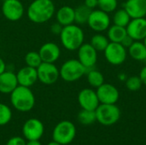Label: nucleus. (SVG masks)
I'll use <instances>...</instances> for the list:
<instances>
[{"instance_id": "obj_33", "label": "nucleus", "mask_w": 146, "mask_h": 145, "mask_svg": "<svg viewBox=\"0 0 146 145\" xmlns=\"http://www.w3.org/2000/svg\"><path fill=\"white\" fill-rule=\"evenodd\" d=\"M62 26L61 24H59L58 22L56 23H53L51 26H50V32L54 34V35H60L62 30Z\"/></svg>"}, {"instance_id": "obj_21", "label": "nucleus", "mask_w": 146, "mask_h": 145, "mask_svg": "<svg viewBox=\"0 0 146 145\" xmlns=\"http://www.w3.org/2000/svg\"><path fill=\"white\" fill-rule=\"evenodd\" d=\"M127 50L129 56L136 61L144 62L146 58V46L144 42L134 41Z\"/></svg>"}, {"instance_id": "obj_40", "label": "nucleus", "mask_w": 146, "mask_h": 145, "mask_svg": "<svg viewBox=\"0 0 146 145\" xmlns=\"http://www.w3.org/2000/svg\"><path fill=\"white\" fill-rule=\"evenodd\" d=\"M143 42L145 43V46H146V37H145V39L143 40Z\"/></svg>"}, {"instance_id": "obj_7", "label": "nucleus", "mask_w": 146, "mask_h": 145, "mask_svg": "<svg viewBox=\"0 0 146 145\" xmlns=\"http://www.w3.org/2000/svg\"><path fill=\"white\" fill-rule=\"evenodd\" d=\"M38 80L42 84L50 85L55 84L58 78L60 77V73L58 68L55 63L50 62H42L37 68Z\"/></svg>"}, {"instance_id": "obj_9", "label": "nucleus", "mask_w": 146, "mask_h": 145, "mask_svg": "<svg viewBox=\"0 0 146 145\" xmlns=\"http://www.w3.org/2000/svg\"><path fill=\"white\" fill-rule=\"evenodd\" d=\"M88 26L97 32H102L110 26V18L108 13L101 9H92L89 16Z\"/></svg>"}, {"instance_id": "obj_31", "label": "nucleus", "mask_w": 146, "mask_h": 145, "mask_svg": "<svg viewBox=\"0 0 146 145\" xmlns=\"http://www.w3.org/2000/svg\"><path fill=\"white\" fill-rule=\"evenodd\" d=\"M143 83L139 78V76H131L126 79V87L130 91H138L140 90Z\"/></svg>"}, {"instance_id": "obj_22", "label": "nucleus", "mask_w": 146, "mask_h": 145, "mask_svg": "<svg viewBox=\"0 0 146 145\" xmlns=\"http://www.w3.org/2000/svg\"><path fill=\"white\" fill-rule=\"evenodd\" d=\"M108 38L110 42L114 43H121L122 39L127 36V29L126 27L120 26L117 25L110 26L108 28Z\"/></svg>"}, {"instance_id": "obj_28", "label": "nucleus", "mask_w": 146, "mask_h": 145, "mask_svg": "<svg viewBox=\"0 0 146 145\" xmlns=\"http://www.w3.org/2000/svg\"><path fill=\"white\" fill-rule=\"evenodd\" d=\"M26 66L37 68L43 62L38 54V51H29L24 57Z\"/></svg>"}, {"instance_id": "obj_34", "label": "nucleus", "mask_w": 146, "mask_h": 145, "mask_svg": "<svg viewBox=\"0 0 146 145\" xmlns=\"http://www.w3.org/2000/svg\"><path fill=\"white\" fill-rule=\"evenodd\" d=\"M134 42V40L128 35V34H127V36L122 39V41L121 42V44L126 48V49H128L132 44H133V43Z\"/></svg>"}, {"instance_id": "obj_6", "label": "nucleus", "mask_w": 146, "mask_h": 145, "mask_svg": "<svg viewBox=\"0 0 146 145\" xmlns=\"http://www.w3.org/2000/svg\"><path fill=\"white\" fill-rule=\"evenodd\" d=\"M97 121L103 126H112L121 117V110L115 104L100 103L95 110Z\"/></svg>"}, {"instance_id": "obj_11", "label": "nucleus", "mask_w": 146, "mask_h": 145, "mask_svg": "<svg viewBox=\"0 0 146 145\" xmlns=\"http://www.w3.org/2000/svg\"><path fill=\"white\" fill-rule=\"evenodd\" d=\"M78 60L87 69L93 68L98 61V51L90 43H84L78 50Z\"/></svg>"}, {"instance_id": "obj_37", "label": "nucleus", "mask_w": 146, "mask_h": 145, "mask_svg": "<svg viewBox=\"0 0 146 145\" xmlns=\"http://www.w3.org/2000/svg\"><path fill=\"white\" fill-rule=\"evenodd\" d=\"M6 70V63L0 57V73H2L3 71Z\"/></svg>"}, {"instance_id": "obj_12", "label": "nucleus", "mask_w": 146, "mask_h": 145, "mask_svg": "<svg viewBox=\"0 0 146 145\" xmlns=\"http://www.w3.org/2000/svg\"><path fill=\"white\" fill-rule=\"evenodd\" d=\"M97 95L100 103L104 104H115L120 97L118 89L109 83H104L97 88Z\"/></svg>"}, {"instance_id": "obj_30", "label": "nucleus", "mask_w": 146, "mask_h": 145, "mask_svg": "<svg viewBox=\"0 0 146 145\" xmlns=\"http://www.w3.org/2000/svg\"><path fill=\"white\" fill-rule=\"evenodd\" d=\"M117 0H98V7L99 9L108 14L115 11L117 8Z\"/></svg>"}, {"instance_id": "obj_17", "label": "nucleus", "mask_w": 146, "mask_h": 145, "mask_svg": "<svg viewBox=\"0 0 146 145\" xmlns=\"http://www.w3.org/2000/svg\"><path fill=\"white\" fill-rule=\"evenodd\" d=\"M16 77L19 85L31 87L38 81L37 68L25 66L16 73Z\"/></svg>"}, {"instance_id": "obj_1", "label": "nucleus", "mask_w": 146, "mask_h": 145, "mask_svg": "<svg viewBox=\"0 0 146 145\" xmlns=\"http://www.w3.org/2000/svg\"><path fill=\"white\" fill-rule=\"evenodd\" d=\"M55 12L52 0H33L27 8V17L33 23L42 24L50 21Z\"/></svg>"}, {"instance_id": "obj_41", "label": "nucleus", "mask_w": 146, "mask_h": 145, "mask_svg": "<svg viewBox=\"0 0 146 145\" xmlns=\"http://www.w3.org/2000/svg\"><path fill=\"white\" fill-rule=\"evenodd\" d=\"M144 62H145V64H146V58H145V61H144Z\"/></svg>"}, {"instance_id": "obj_15", "label": "nucleus", "mask_w": 146, "mask_h": 145, "mask_svg": "<svg viewBox=\"0 0 146 145\" xmlns=\"http://www.w3.org/2000/svg\"><path fill=\"white\" fill-rule=\"evenodd\" d=\"M127 34L134 41L144 40L146 37V19L135 18L131 19L130 22L126 27Z\"/></svg>"}, {"instance_id": "obj_19", "label": "nucleus", "mask_w": 146, "mask_h": 145, "mask_svg": "<svg viewBox=\"0 0 146 145\" xmlns=\"http://www.w3.org/2000/svg\"><path fill=\"white\" fill-rule=\"evenodd\" d=\"M124 9L131 19L144 18L146 16V0H127Z\"/></svg>"}, {"instance_id": "obj_36", "label": "nucleus", "mask_w": 146, "mask_h": 145, "mask_svg": "<svg viewBox=\"0 0 146 145\" xmlns=\"http://www.w3.org/2000/svg\"><path fill=\"white\" fill-rule=\"evenodd\" d=\"M139 78L143 83V85H145L146 86V65L141 69L140 73H139Z\"/></svg>"}, {"instance_id": "obj_38", "label": "nucleus", "mask_w": 146, "mask_h": 145, "mask_svg": "<svg viewBox=\"0 0 146 145\" xmlns=\"http://www.w3.org/2000/svg\"><path fill=\"white\" fill-rule=\"evenodd\" d=\"M26 145H42L38 140H28Z\"/></svg>"}, {"instance_id": "obj_23", "label": "nucleus", "mask_w": 146, "mask_h": 145, "mask_svg": "<svg viewBox=\"0 0 146 145\" xmlns=\"http://www.w3.org/2000/svg\"><path fill=\"white\" fill-rule=\"evenodd\" d=\"M92 11V9H91L85 4L78 6L74 9V22L79 25L87 23Z\"/></svg>"}, {"instance_id": "obj_32", "label": "nucleus", "mask_w": 146, "mask_h": 145, "mask_svg": "<svg viewBox=\"0 0 146 145\" xmlns=\"http://www.w3.org/2000/svg\"><path fill=\"white\" fill-rule=\"evenodd\" d=\"M27 142L21 137H13L9 138L6 145H26Z\"/></svg>"}, {"instance_id": "obj_26", "label": "nucleus", "mask_w": 146, "mask_h": 145, "mask_svg": "<svg viewBox=\"0 0 146 145\" xmlns=\"http://www.w3.org/2000/svg\"><path fill=\"white\" fill-rule=\"evenodd\" d=\"M78 121L82 125H92L97 121L95 110L81 109L78 114Z\"/></svg>"}, {"instance_id": "obj_10", "label": "nucleus", "mask_w": 146, "mask_h": 145, "mask_svg": "<svg viewBox=\"0 0 146 145\" xmlns=\"http://www.w3.org/2000/svg\"><path fill=\"white\" fill-rule=\"evenodd\" d=\"M24 11V6L20 0H3V2L2 13L10 21H17L21 19Z\"/></svg>"}, {"instance_id": "obj_2", "label": "nucleus", "mask_w": 146, "mask_h": 145, "mask_svg": "<svg viewBox=\"0 0 146 145\" xmlns=\"http://www.w3.org/2000/svg\"><path fill=\"white\" fill-rule=\"evenodd\" d=\"M10 103L20 112H29L35 106V97L30 87L18 85L10 93Z\"/></svg>"}, {"instance_id": "obj_25", "label": "nucleus", "mask_w": 146, "mask_h": 145, "mask_svg": "<svg viewBox=\"0 0 146 145\" xmlns=\"http://www.w3.org/2000/svg\"><path fill=\"white\" fill-rule=\"evenodd\" d=\"M110 41L109 40L108 37L101 33H97L92 36V38H91L90 44L98 52V51H104L108 44H110Z\"/></svg>"}, {"instance_id": "obj_27", "label": "nucleus", "mask_w": 146, "mask_h": 145, "mask_svg": "<svg viewBox=\"0 0 146 145\" xmlns=\"http://www.w3.org/2000/svg\"><path fill=\"white\" fill-rule=\"evenodd\" d=\"M130 21H131V17L125 9H118L115 13L114 17H113L114 24L120 26H123V27H127Z\"/></svg>"}, {"instance_id": "obj_16", "label": "nucleus", "mask_w": 146, "mask_h": 145, "mask_svg": "<svg viewBox=\"0 0 146 145\" xmlns=\"http://www.w3.org/2000/svg\"><path fill=\"white\" fill-rule=\"evenodd\" d=\"M38 54L42 62L55 63L61 56V49L54 42H46L39 48Z\"/></svg>"}, {"instance_id": "obj_35", "label": "nucleus", "mask_w": 146, "mask_h": 145, "mask_svg": "<svg viewBox=\"0 0 146 145\" xmlns=\"http://www.w3.org/2000/svg\"><path fill=\"white\" fill-rule=\"evenodd\" d=\"M84 4L91 9H94L96 7H98V0H85Z\"/></svg>"}, {"instance_id": "obj_14", "label": "nucleus", "mask_w": 146, "mask_h": 145, "mask_svg": "<svg viewBox=\"0 0 146 145\" xmlns=\"http://www.w3.org/2000/svg\"><path fill=\"white\" fill-rule=\"evenodd\" d=\"M78 102L82 109L96 110L100 104L97 92L90 88L82 89L78 95Z\"/></svg>"}, {"instance_id": "obj_13", "label": "nucleus", "mask_w": 146, "mask_h": 145, "mask_svg": "<svg viewBox=\"0 0 146 145\" xmlns=\"http://www.w3.org/2000/svg\"><path fill=\"white\" fill-rule=\"evenodd\" d=\"M44 131V124L36 118L28 119L22 126V133L27 140H39Z\"/></svg>"}, {"instance_id": "obj_4", "label": "nucleus", "mask_w": 146, "mask_h": 145, "mask_svg": "<svg viewBox=\"0 0 146 145\" xmlns=\"http://www.w3.org/2000/svg\"><path fill=\"white\" fill-rule=\"evenodd\" d=\"M87 69L78 59H69L63 62L59 69L60 77L66 82H74L82 78Z\"/></svg>"}, {"instance_id": "obj_8", "label": "nucleus", "mask_w": 146, "mask_h": 145, "mask_svg": "<svg viewBox=\"0 0 146 145\" xmlns=\"http://www.w3.org/2000/svg\"><path fill=\"white\" fill-rule=\"evenodd\" d=\"M104 52L107 62L114 66L121 65L127 59V49L121 43L110 42Z\"/></svg>"}, {"instance_id": "obj_5", "label": "nucleus", "mask_w": 146, "mask_h": 145, "mask_svg": "<svg viewBox=\"0 0 146 145\" xmlns=\"http://www.w3.org/2000/svg\"><path fill=\"white\" fill-rule=\"evenodd\" d=\"M76 135V128L73 122L62 121L54 128L52 132L53 141L62 145H67L73 142Z\"/></svg>"}, {"instance_id": "obj_18", "label": "nucleus", "mask_w": 146, "mask_h": 145, "mask_svg": "<svg viewBox=\"0 0 146 145\" xmlns=\"http://www.w3.org/2000/svg\"><path fill=\"white\" fill-rule=\"evenodd\" d=\"M18 85L16 73L9 70L0 73V93L10 94Z\"/></svg>"}, {"instance_id": "obj_29", "label": "nucleus", "mask_w": 146, "mask_h": 145, "mask_svg": "<svg viewBox=\"0 0 146 145\" xmlns=\"http://www.w3.org/2000/svg\"><path fill=\"white\" fill-rule=\"evenodd\" d=\"M12 119V111L10 108L0 103V126L7 125Z\"/></svg>"}, {"instance_id": "obj_39", "label": "nucleus", "mask_w": 146, "mask_h": 145, "mask_svg": "<svg viewBox=\"0 0 146 145\" xmlns=\"http://www.w3.org/2000/svg\"><path fill=\"white\" fill-rule=\"evenodd\" d=\"M47 145H62V144H59V143H57V142H56V141H52V142L49 143Z\"/></svg>"}, {"instance_id": "obj_24", "label": "nucleus", "mask_w": 146, "mask_h": 145, "mask_svg": "<svg viewBox=\"0 0 146 145\" xmlns=\"http://www.w3.org/2000/svg\"><path fill=\"white\" fill-rule=\"evenodd\" d=\"M86 74L89 85L93 88H98L104 83V74L98 70L91 68L87 70Z\"/></svg>"}, {"instance_id": "obj_3", "label": "nucleus", "mask_w": 146, "mask_h": 145, "mask_svg": "<svg viewBox=\"0 0 146 145\" xmlns=\"http://www.w3.org/2000/svg\"><path fill=\"white\" fill-rule=\"evenodd\" d=\"M59 37L62 46L69 51L77 50L84 44L85 39L83 30L75 24L63 26Z\"/></svg>"}, {"instance_id": "obj_20", "label": "nucleus", "mask_w": 146, "mask_h": 145, "mask_svg": "<svg viewBox=\"0 0 146 145\" xmlns=\"http://www.w3.org/2000/svg\"><path fill=\"white\" fill-rule=\"evenodd\" d=\"M56 21L62 26L74 23V9L71 6L64 5L56 12Z\"/></svg>"}]
</instances>
